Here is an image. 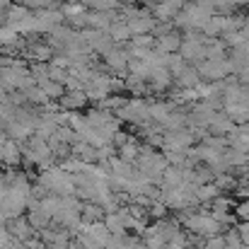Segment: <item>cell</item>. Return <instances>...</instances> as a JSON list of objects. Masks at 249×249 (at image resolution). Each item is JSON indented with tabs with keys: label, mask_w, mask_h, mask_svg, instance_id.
<instances>
[{
	"label": "cell",
	"mask_w": 249,
	"mask_h": 249,
	"mask_svg": "<svg viewBox=\"0 0 249 249\" xmlns=\"http://www.w3.org/2000/svg\"><path fill=\"white\" fill-rule=\"evenodd\" d=\"M186 225H189L194 232L206 235V237H211V235H215V232L220 230V223H218L213 215H191V218L186 220Z\"/></svg>",
	"instance_id": "7a4b0ae2"
},
{
	"label": "cell",
	"mask_w": 249,
	"mask_h": 249,
	"mask_svg": "<svg viewBox=\"0 0 249 249\" xmlns=\"http://www.w3.org/2000/svg\"><path fill=\"white\" fill-rule=\"evenodd\" d=\"M2 220H5V215H2V213H0V230H2Z\"/></svg>",
	"instance_id": "5bb4252c"
},
{
	"label": "cell",
	"mask_w": 249,
	"mask_h": 249,
	"mask_svg": "<svg viewBox=\"0 0 249 249\" xmlns=\"http://www.w3.org/2000/svg\"><path fill=\"white\" fill-rule=\"evenodd\" d=\"M19 155H22V150L17 148V143H15L12 138L0 143V162H5V165H17V162H19Z\"/></svg>",
	"instance_id": "ba28073f"
},
{
	"label": "cell",
	"mask_w": 249,
	"mask_h": 249,
	"mask_svg": "<svg viewBox=\"0 0 249 249\" xmlns=\"http://www.w3.org/2000/svg\"><path fill=\"white\" fill-rule=\"evenodd\" d=\"M181 39H184V36H181L179 32L169 29V32H165V34L155 36V49H158V51H162V53H179Z\"/></svg>",
	"instance_id": "277c9868"
},
{
	"label": "cell",
	"mask_w": 249,
	"mask_h": 249,
	"mask_svg": "<svg viewBox=\"0 0 249 249\" xmlns=\"http://www.w3.org/2000/svg\"><path fill=\"white\" fill-rule=\"evenodd\" d=\"M58 104L63 109H83L87 104V94H85V89H66L63 97L58 99Z\"/></svg>",
	"instance_id": "8992f818"
},
{
	"label": "cell",
	"mask_w": 249,
	"mask_h": 249,
	"mask_svg": "<svg viewBox=\"0 0 249 249\" xmlns=\"http://www.w3.org/2000/svg\"><path fill=\"white\" fill-rule=\"evenodd\" d=\"M196 71H198V78L206 80V83H220L223 78H228V75L232 73L228 58H218V61L206 58V61H201V63L196 66Z\"/></svg>",
	"instance_id": "6da1fadb"
},
{
	"label": "cell",
	"mask_w": 249,
	"mask_h": 249,
	"mask_svg": "<svg viewBox=\"0 0 249 249\" xmlns=\"http://www.w3.org/2000/svg\"><path fill=\"white\" fill-rule=\"evenodd\" d=\"M32 17V10L29 7H24V5H7V12H5V22L15 29L17 24H22V22H27Z\"/></svg>",
	"instance_id": "52a82bcc"
},
{
	"label": "cell",
	"mask_w": 249,
	"mask_h": 249,
	"mask_svg": "<svg viewBox=\"0 0 249 249\" xmlns=\"http://www.w3.org/2000/svg\"><path fill=\"white\" fill-rule=\"evenodd\" d=\"M12 232H15V237H27L29 232H32V225H27L24 220H15V225H12Z\"/></svg>",
	"instance_id": "7c38bea8"
},
{
	"label": "cell",
	"mask_w": 249,
	"mask_h": 249,
	"mask_svg": "<svg viewBox=\"0 0 249 249\" xmlns=\"http://www.w3.org/2000/svg\"><path fill=\"white\" fill-rule=\"evenodd\" d=\"M53 46L51 44H44V41H36V44H29L27 49V56L34 61V63H49L53 58Z\"/></svg>",
	"instance_id": "5b68a950"
},
{
	"label": "cell",
	"mask_w": 249,
	"mask_h": 249,
	"mask_svg": "<svg viewBox=\"0 0 249 249\" xmlns=\"http://www.w3.org/2000/svg\"><path fill=\"white\" fill-rule=\"evenodd\" d=\"M104 61H107V66H109V71H114V73H124L126 68H128V61H131V53L128 51H124L121 46H111L107 53H104Z\"/></svg>",
	"instance_id": "3957f363"
},
{
	"label": "cell",
	"mask_w": 249,
	"mask_h": 249,
	"mask_svg": "<svg viewBox=\"0 0 249 249\" xmlns=\"http://www.w3.org/2000/svg\"><path fill=\"white\" fill-rule=\"evenodd\" d=\"M17 2L29 10H49L51 5H56V0H17Z\"/></svg>",
	"instance_id": "8fae6325"
},
{
	"label": "cell",
	"mask_w": 249,
	"mask_h": 249,
	"mask_svg": "<svg viewBox=\"0 0 249 249\" xmlns=\"http://www.w3.org/2000/svg\"><path fill=\"white\" fill-rule=\"evenodd\" d=\"M39 87L44 89V94L49 97V99H61L63 97V92H66V87L61 83H56V80H51V78H46V80H41Z\"/></svg>",
	"instance_id": "9c48e42d"
},
{
	"label": "cell",
	"mask_w": 249,
	"mask_h": 249,
	"mask_svg": "<svg viewBox=\"0 0 249 249\" xmlns=\"http://www.w3.org/2000/svg\"><path fill=\"white\" fill-rule=\"evenodd\" d=\"M240 215H242V218H249V203L240 206Z\"/></svg>",
	"instance_id": "4fadbf2b"
},
{
	"label": "cell",
	"mask_w": 249,
	"mask_h": 249,
	"mask_svg": "<svg viewBox=\"0 0 249 249\" xmlns=\"http://www.w3.org/2000/svg\"><path fill=\"white\" fill-rule=\"evenodd\" d=\"M138 145L133 143V141H128V143H124L121 145V150H119V155H121V160H126V162H133L136 158H138Z\"/></svg>",
	"instance_id": "30bf717a"
}]
</instances>
